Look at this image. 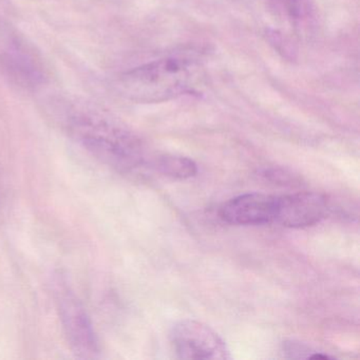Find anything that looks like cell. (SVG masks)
<instances>
[{
  "mask_svg": "<svg viewBox=\"0 0 360 360\" xmlns=\"http://www.w3.org/2000/svg\"><path fill=\"white\" fill-rule=\"evenodd\" d=\"M66 131L92 157L121 172L131 174L145 165L142 141L98 105L66 100L58 107Z\"/></svg>",
  "mask_w": 360,
  "mask_h": 360,
  "instance_id": "obj_1",
  "label": "cell"
},
{
  "mask_svg": "<svg viewBox=\"0 0 360 360\" xmlns=\"http://www.w3.org/2000/svg\"><path fill=\"white\" fill-rule=\"evenodd\" d=\"M195 67L191 58H160L122 73L115 86L124 98L134 102H165L191 90Z\"/></svg>",
  "mask_w": 360,
  "mask_h": 360,
  "instance_id": "obj_2",
  "label": "cell"
},
{
  "mask_svg": "<svg viewBox=\"0 0 360 360\" xmlns=\"http://www.w3.org/2000/svg\"><path fill=\"white\" fill-rule=\"evenodd\" d=\"M0 69L26 89L45 84L47 69L39 52L26 37L9 28L0 29Z\"/></svg>",
  "mask_w": 360,
  "mask_h": 360,
  "instance_id": "obj_3",
  "label": "cell"
},
{
  "mask_svg": "<svg viewBox=\"0 0 360 360\" xmlns=\"http://www.w3.org/2000/svg\"><path fill=\"white\" fill-rule=\"evenodd\" d=\"M56 300L65 336L75 356L94 359L100 354L98 337L91 320L77 295L62 279L56 282Z\"/></svg>",
  "mask_w": 360,
  "mask_h": 360,
  "instance_id": "obj_4",
  "label": "cell"
},
{
  "mask_svg": "<svg viewBox=\"0 0 360 360\" xmlns=\"http://www.w3.org/2000/svg\"><path fill=\"white\" fill-rule=\"evenodd\" d=\"M172 345L181 359H229L223 339L210 326L197 320H182L172 328Z\"/></svg>",
  "mask_w": 360,
  "mask_h": 360,
  "instance_id": "obj_5",
  "label": "cell"
},
{
  "mask_svg": "<svg viewBox=\"0 0 360 360\" xmlns=\"http://www.w3.org/2000/svg\"><path fill=\"white\" fill-rule=\"evenodd\" d=\"M328 212V199L321 193H297L277 197L275 222L290 229L319 223Z\"/></svg>",
  "mask_w": 360,
  "mask_h": 360,
  "instance_id": "obj_6",
  "label": "cell"
},
{
  "mask_svg": "<svg viewBox=\"0 0 360 360\" xmlns=\"http://www.w3.org/2000/svg\"><path fill=\"white\" fill-rule=\"evenodd\" d=\"M278 195L252 193L223 204L220 217L233 225H263L275 222Z\"/></svg>",
  "mask_w": 360,
  "mask_h": 360,
  "instance_id": "obj_7",
  "label": "cell"
},
{
  "mask_svg": "<svg viewBox=\"0 0 360 360\" xmlns=\"http://www.w3.org/2000/svg\"><path fill=\"white\" fill-rule=\"evenodd\" d=\"M153 167L160 174L176 180H187L198 174V166L195 161L183 155H160L153 161Z\"/></svg>",
  "mask_w": 360,
  "mask_h": 360,
  "instance_id": "obj_8",
  "label": "cell"
},
{
  "mask_svg": "<svg viewBox=\"0 0 360 360\" xmlns=\"http://www.w3.org/2000/svg\"><path fill=\"white\" fill-rule=\"evenodd\" d=\"M283 352L286 357L294 359H330V356L317 352L303 343L296 341H285L283 342Z\"/></svg>",
  "mask_w": 360,
  "mask_h": 360,
  "instance_id": "obj_9",
  "label": "cell"
},
{
  "mask_svg": "<svg viewBox=\"0 0 360 360\" xmlns=\"http://www.w3.org/2000/svg\"><path fill=\"white\" fill-rule=\"evenodd\" d=\"M288 18L296 22H304L313 15L311 0H282Z\"/></svg>",
  "mask_w": 360,
  "mask_h": 360,
  "instance_id": "obj_10",
  "label": "cell"
},
{
  "mask_svg": "<svg viewBox=\"0 0 360 360\" xmlns=\"http://www.w3.org/2000/svg\"><path fill=\"white\" fill-rule=\"evenodd\" d=\"M267 41L277 50L278 53L282 54L288 60H292L296 56V49L292 46V41L286 39L282 33L276 30H266L265 32Z\"/></svg>",
  "mask_w": 360,
  "mask_h": 360,
  "instance_id": "obj_11",
  "label": "cell"
}]
</instances>
